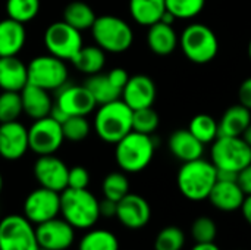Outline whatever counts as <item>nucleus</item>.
<instances>
[{
  "mask_svg": "<svg viewBox=\"0 0 251 250\" xmlns=\"http://www.w3.org/2000/svg\"><path fill=\"white\" fill-rule=\"evenodd\" d=\"M251 124V111L241 103L234 105L225 111L218 124V137H243L244 131Z\"/></svg>",
  "mask_w": 251,
  "mask_h": 250,
  "instance_id": "nucleus-24",
  "label": "nucleus"
},
{
  "mask_svg": "<svg viewBox=\"0 0 251 250\" xmlns=\"http://www.w3.org/2000/svg\"><path fill=\"white\" fill-rule=\"evenodd\" d=\"M88 184H90V174L84 167L76 165L74 168H69L68 187H71V189H87Z\"/></svg>",
  "mask_w": 251,
  "mask_h": 250,
  "instance_id": "nucleus-40",
  "label": "nucleus"
},
{
  "mask_svg": "<svg viewBox=\"0 0 251 250\" xmlns=\"http://www.w3.org/2000/svg\"><path fill=\"white\" fill-rule=\"evenodd\" d=\"M28 84V66L18 56L0 57L1 91H21Z\"/></svg>",
  "mask_w": 251,
  "mask_h": 250,
  "instance_id": "nucleus-20",
  "label": "nucleus"
},
{
  "mask_svg": "<svg viewBox=\"0 0 251 250\" xmlns=\"http://www.w3.org/2000/svg\"><path fill=\"white\" fill-rule=\"evenodd\" d=\"M94 130L103 141L116 144L132 131V109L122 99L100 105L94 116Z\"/></svg>",
  "mask_w": 251,
  "mask_h": 250,
  "instance_id": "nucleus-4",
  "label": "nucleus"
},
{
  "mask_svg": "<svg viewBox=\"0 0 251 250\" xmlns=\"http://www.w3.org/2000/svg\"><path fill=\"white\" fill-rule=\"evenodd\" d=\"M54 105L68 116H87L97 106L93 94L85 87V84L78 85L68 83L57 90Z\"/></svg>",
  "mask_w": 251,
  "mask_h": 250,
  "instance_id": "nucleus-15",
  "label": "nucleus"
},
{
  "mask_svg": "<svg viewBox=\"0 0 251 250\" xmlns=\"http://www.w3.org/2000/svg\"><path fill=\"white\" fill-rule=\"evenodd\" d=\"M1 190H3V175L0 172V193H1Z\"/></svg>",
  "mask_w": 251,
  "mask_h": 250,
  "instance_id": "nucleus-48",
  "label": "nucleus"
},
{
  "mask_svg": "<svg viewBox=\"0 0 251 250\" xmlns=\"http://www.w3.org/2000/svg\"><path fill=\"white\" fill-rule=\"evenodd\" d=\"M103 197L119 202L129 193V180L124 172H110L103 178L101 183Z\"/></svg>",
  "mask_w": 251,
  "mask_h": 250,
  "instance_id": "nucleus-33",
  "label": "nucleus"
},
{
  "mask_svg": "<svg viewBox=\"0 0 251 250\" xmlns=\"http://www.w3.org/2000/svg\"><path fill=\"white\" fill-rule=\"evenodd\" d=\"M85 87L90 90L97 105H104L118 100L122 94V91L112 84L107 74L103 75L99 72L96 75H90V78L85 81Z\"/></svg>",
  "mask_w": 251,
  "mask_h": 250,
  "instance_id": "nucleus-30",
  "label": "nucleus"
},
{
  "mask_svg": "<svg viewBox=\"0 0 251 250\" xmlns=\"http://www.w3.org/2000/svg\"><path fill=\"white\" fill-rule=\"evenodd\" d=\"M71 62L79 72L96 75L101 72L106 65V52L101 50L99 46H82Z\"/></svg>",
  "mask_w": 251,
  "mask_h": 250,
  "instance_id": "nucleus-27",
  "label": "nucleus"
},
{
  "mask_svg": "<svg viewBox=\"0 0 251 250\" xmlns=\"http://www.w3.org/2000/svg\"><path fill=\"white\" fill-rule=\"evenodd\" d=\"M38 248L46 250H68L75 242V228L62 217L35 225Z\"/></svg>",
  "mask_w": 251,
  "mask_h": 250,
  "instance_id": "nucleus-13",
  "label": "nucleus"
},
{
  "mask_svg": "<svg viewBox=\"0 0 251 250\" xmlns=\"http://www.w3.org/2000/svg\"><path fill=\"white\" fill-rule=\"evenodd\" d=\"M65 140L78 143L87 139L90 134V122L85 116H68L62 122Z\"/></svg>",
  "mask_w": 251,
  "mask_h": 250,
  "instance_id": "nucleus-38",
  "label": "nucleus"
},
{
  "mask_svg": "<svg viewBox=\"0 0 251 250\" xmlns=\"http://www.w3.org/2000/svg\"><path fill=\"white\" fill-rule=\"evenodd\" d=\"M43 40L49 53L62 60H72L82 47L81 31L71 27L65 21L50 24L44 31Z\"/></svg>",
  "mask_w": 251,
  "mask_h": 250,
  "instance_id": "nucleus-10",
  "label": "nucleus"
},
{
  "mask_svg": "<svg viewBox=\"0 0 251 250\" xmlns=\"http://www.w3.org/2000/svg\"><path fill=\"white\" fill-rule=\"evenodd\" d=\"M116 218L124 227L129 230H140L149 224L151 218V208L143 196L128 193L118 202Z\"/></svg>",
  "mask_w": 251,
  "mask_h": 250,
  "instance_id": "nucleus-16",
  "label": "nucleus"
},
{
  "mask_svg": "<svg viewBox=\"0 0 251 250\" xmlns=\"http://www.w3.org/2000/svg\"><path fill=\"white\" fill-rule=\"evenodd\" d=\"M191 134L199 139L203 144L213 143L218 139V122L213 116L207 113L196 115L188 125Z\"/></svg>",
  "mask_w": 251,
  "mask_h": 250,
  "instance_id": "nucleus-31",
  "label": "nucleus"
},
{
  "mask_svg": "<svg viewBox=\"0 0 251 250\" xmlns=\"http://www.w3.org/2000/svg\"><path fill=\"white\" fill-rule=\"evenodd\" d=\"M25 25L10 18L0 21V57L16 56L25 46Z\"/></svg>",
  "mask_w": 251,
  "mask_h": 250,
  "instance_id": "nucleus-23",
  "label": "nucleus"
},
{
  "mask_svg": "<svg viewBox=\"0 0 251 250\" xmlns=\"http://www.w3.org/2000/svg\"><path fill=\"white\" fill-rule=\"evenodd\" d=\"M238 99L243 106L251 111V77L241 83L238 90Z\"/></svg>",
  "mask_w": 251,
  "mask_h": 250,
  "instance_id": "nucleus-43",
  "label": "nucleus"
},
{
  "mask_svg": "<svg viewBox=\"0 0 251 250\" xmlns=\"http://www.w3.org/2000/svg\"><path fill=\"white\" fill-rule=\"evenodd\" d=\"M107 77H109V80L112 81V84H113L115 87H118L121 91L124 90L125 84H126L128 80H129V75H128L126 69H124V68H113V69H110V71L107 72Z\"/></svg>",
  "mask_w": 251,
  "mask_h": 250,
  "instance_id": "nucleus-41",
  "label": "nucleus"
},
{
  "mask_svg": "<svg viewBox=\"0 0 251 250\" xmlns=\"http://www.w3.org/2000/svg\"><path fill=\"white\" fill-rule=\"evenodd\" d=\"M121 97L132 111L150 108L156 100V84L150 77L143 74L129 77Z\"/></svg>",
  "mask_w": 251,
  "mask_h": 250,
  "instance_id": "nucleus-18",
  "label": "nucleus"
},
{
  "mask_svg": "<svg viewBox=\"0 0 251 250\" xmlns=\"http://www.w3.org/2000/svg\"><path fill=\"white\" fill-rule=\"evenodd\" d=\"M29 150L28 128L19 121L0 124V156L6 161H18Z\"/></svg>",
  "mask_w": 251,
  "mask_h": 250,
  "instance_id": "nucleus-17",
  "label": "nucleus"
},
{
  "mask_svg": "<svg viewBox=\"0 0 251 250\" xmlns=\"http://www.w3.org/2000/svg\"><path fill=\"white\" fill-rule=\"evenodd\" d=\"M65 136L62 124L53 119L50 115L35 119L28 128L29 150L38 156L54 155L63 144Z\"/></svg>",
  "mask_w": 251,
  "mask_h": 250,
  "instance_id": "nucleus-11",
  "label": "nucleus"
},
{
  "mask_svg": "<svg viewBox=\"0 0 251 250\" xmlns=\"http://www.w3.org/2000/svg\"><path fill=\"white\" fill-rule=\"evenodd\" d=\"M218 180L216 167L203 158L184 162L176 175L181 194L191 202L206 200Z\"/></svg>",
  "mask_w": 251,
  "mask_h": 250,
  "instance_id": "nucleus-2",
  "label": "nucleus"
},
{
  "mask_svg": "<svg viewBox=\"0 0 251 250\" xmlns=\"http://www.w3.org/2000/svg\"><path fill=\"white\" fill-rule=\"evenodd\" d=\"M40 12V0H6L7 18L26 24L32 21Z\"/></svg>",
  "mask_w": 251,
  "mask_h": 250,
  "instance_id": "nucleus-32",
  "label": "nucleus"
},
{
  "mask_svg": "<svg viewBox=\"0 0 251 250\" xmlns=\"http://www.w3.org/2000/svg\"><path fill=\"white\" fill-rule=\"evenodd\" d=\"M116 209H118V202L110 200L103 197V200H99V211L100 217L104 218H116Z\"/></svg>",
  "mask_w": 251,
  "mask_h": 250,
  "instance_id": "nucleus-42",
  "label": "nucleus"
},
{
  "mask_svg": "<svg viewBox=\"0 0 251 250\" xmlns=\"http://www.w3.org/2000/svg\"><path fill=\"white\" fill-rule=\"evenodd\" d=\"M156 150V143L151 136L131 131L116 143L115 159L124 172L137 174L146 169Z\"/></svg>",
  "mask_w": 251,
  "mask_h": 250,
  "instance_id": "nucleus-3",
  "label": "nucleus"
},
{
  "mask_svg": "<svg viewBox=\"0 0 251 250\" xmlns=\"http://www.w3.org/2000/svg\"><path fill=\"white\" fill-rule=\"evenodd\" d=\"M191 250H221L215 243H196Z\"/></svg>",
  "mask_w": 251,
  "mask_h": 250,
  "instance_id": "nucleus-46",
  "label": "nucleus"
},
{
  "mask_svg": "<svg viewBox=\"0 0 251 250\" xmlns=\"http://www.w3.org/2000/svg\"><path fill=\"white\" fill-rule=\"evenodd\" d=\"M60 217L75 230H90L100 220L99 199L87 189L66 187L60 193Z\"/></svg>",
  "mask_w": 251,
  "mask_h": 250,
  "instance_id": "nucleus-1",
  "label": "nucleus"
},
{
  "mask_svg": "<svg viewBox=\"0 0 251 250\" xmlns=\"http://www.w3.org/2000/svg\"><path fill=\"white\" fill-rule=\"evenodd\" d=\"M91 34L99 46L106 53H124L134 41V31L126 21L113 15L97 16Z\"/></svg>",
  "mask_w": 251,
  "mask_h": 250,
  "instance_id": "nucleus-5",
  "label": "nucleus"
},
{
  "mask_svg": "<svg viewBox=\"0 0 251 250\" xmlns=\"http://www.w3.org/2000/svg\"><path fill=\"white\" fill-rule=\"evenodd\" d=\"M191 236L196 243H215L218 225L210 217H199L191 225Z\"/></svg>",
  "mask_w": 251,
  "mask_h": 250,
  "instance_id": "nucleus-39",
  "label": "nucleus"
},
{
  "mask_svg": "<svg viewBox=\"0 0 251 250\" xmlns=\"http://www.w3.org/2000/svg\"><path fill=\"white\" fill-rule=\"evenodd\" d=\"M22 109L26 116L31 119H40L49 116L53 108V100L47 90L35 87L32 84H26L21 90Z\"/></svg>",
  "mask_w": 251,
  "mask_h": 250,
  "instance_id": "nucleus-22",
  "label": "nucleus"
},
{
  "mask_svg": "<svg viewBox=\"0 0 251 250\" xmlns=\"http://www.w3.org/2000/svg\"><path fill=\"white\" fill-rule=\"evenodd\" d=\"M179 44L187 59L199 65L209 63L219 52L216 34L204 24L188 25L179 37Z\"/></svg>",
  "mask_w": 251,
  "mask_h": 250,
  "instance_id": "nucleus-6",
  "label": "nucleus"
},
{
  "mask_svg": "<svg viewBox=\"0 0 251 250\" xmlns=\"http://www.w3.org/2000/svg\"><path fill=\"white\" fill-rule=\"evenodd\" d=\"M238 184L241 187V190L246 193V196L251 194V164H249L246 168H243L238 172Z\"/></svg>",
  "mask_w": 251,
  "mask_h": 250,
  "instance_id": "nucleus-44",
  "label": "nucleus"
},
{
  "mask_svg": "<svg viewBox=\"0 0 251 250\" xmlns=\"http://www.w3.org/2000/svg\"><path fill=\"white\" fill-rule=\"evenodd\" d=\"M128 6L132 19L144 27L159 22L166 12L165 0H129Z\"/></svg>",
  "mask_w": 251,
  "mask_h": 250,
  "instance_id": "nucleus-26",
  "label": "nucleus"
},
{
  "mask_svg": "<svg viewBox=\"0 0 251 250\" xmlns=\"http://www.w3.org/2000/svg\"><path fill=\"white\" fill-rule=\"evenodd\" d=\"M243 139L249 143L251 146V124L247 127V130L244 131V134H243Z\"/></svg>",
  "mask_w": 251,
  "mask_h": 250,
  "instance_id": "nucleus-47",
  "label": "nucleus"
},
{
  "mask_svg": "<svg viewBox=\"0 0 251 250\" xmlns=\"http://www.w3.org/2000/svg\"><path fill=\"white\" fill-rule=\"evenodd\" d=\"M96 18L97 15L93 10V7L85 1H79V0L69 3L63 10V21L71 27L76 28L78 31L91 29Z\"/></svg>",
  "mask_w": 251,
  "mask_h": 250,
  "instance_id": "nucleus-28",
  "label": "nucleus"
},
{
  "mask_svg": "<svg viewBox=\"0 0 251 250\" xmlns=\"http://www.w3.org/2000/svg\"><path fill=\"white\" fill-rule=\"evenodd\" d=\"M0 250H38L35 225L19 214L1 218Z\"/></svg>",
  "mask_w": 251,
  "mask_h": 250,
  "instance_id": "nucleus-9",
  "label": "nucleus"
},
{
  "mask_svg": "<svg viewBox=\"0 0 251 250\" xmlns=\"http://www.w3.org/2000/svg\"><path fill=\"white\" fill-rule=\"evenodd\" d=\"M210 155L216 169L240 172L251 164V146L243 137L219 136L212 144Z\"/></svg>",
  "mask_w": 251,
  "mask_h": 250,
  "instance_id": "nucleus-8",
  "label": "nucleus"
},
{
  "mask_svg": "<svg viewBox=\"0 0 251 250\" xmlns=\"http://www.w3.org/2000/svg\"><path fill=\"white\" fill-rule=\"evenodd\" d=\"M40 187L62 193L68 187V165L54 155L38 156L32 168Z\"/></svg>",
  "mask_w": 251,
  "mask_h": 250,
  "instance_id": "nucleus-14",
  "label": "nucleus"
},
{
  "mask_svg": "<svg viewBox=\"0 0 251 250\" xmlns=\"http://www.w3.org/2000/svg\"><path fill=\"white\" fill-rule=\"evenodd\" d=\"M241 212H243V217L244 220L247 221V224L251 227V194L246 196L243 205H241Z\"/></svg>",
  "mask_w": 251,
  "mask_h": 250,
  "instance_id": "nucleus-45",
  "label": "nucleus"
},
{
  "mask_svg": "<svg viewBox=\"0 0 251 250\" xmlns=\"http://www.w3.org/2000/svg\"><path fill=\"white\" fill-rule=\"evenodd\" d=\"M159 122V115L151 106L132 111V131L151 136L157 130Z\"/></svg>",
  "mask_w": 251,
  "mask_h": 250,
  "instance_id": "nucleus-36",
  "label": "nucleus"
},
{
  "mask_svg": "<svg viewBox=\"0 0 251 250\" xmlns=\"http://www.w3.org/2000/svg\"><path fill=\"white\" fill-rule=\"evenodd\" d=\"M249 56H250V60H251V40H250V43H249Z\"/></svg>",
  "mask_w": 251,
  "mask_h": 250,
  "instance_id": "nucleus-49",
  "label": "nucleus"
},
{
  "mask_svg": "<svg viewBox=\"0 0 251 250\" xmlns=\"http://www.w3.org/2000/svg\"><path fill=\"white\" fill-rule=\"evenodd\" d=\"M178 43H179L178 35L171 24H165L159 21L149 27L147 44L153 53L159 56H168L176 49Z\"/></svg>",
  "mask_w": 251,
  "mask_h": 250,
  "instance_id": "nucleus-25",
  "label": "nucleus"
},
{
  "mask_svg": "<svg viewBox=\"0 0 251 250\" xmlns=\"http://www.w3.org/2000/svg\"><path fill=\"white\" fill-rule=\"evenodd\" d=\"M185 234L176 225H168L159 231L154 239V250H182Z\"/></svg>",
  "mask_w": 251,
  "mask_h": 250,
  "instance_id": "nucleus-35",
  "label": "nucleus"
},
{
  "mask_svg": "<svg viewBox=\"0 0 251 250\" xmlns=\"http://www.w3.org/2000/svg\"><path fill=\"white\" fill-rule=\"evenodd\" d=\"M78 250H119V240L112 231L93 227L79 239Z\"/></svg>",
  "mask_w": 251,
  "mask_h": 250,
  "instance_id": "nucleus-29",
  "label": "nucleus"
},
{
  "mask_svg": "<svg viewBox=\"0 0 251 250\" xmlns=\"http://www.w3.org/2000/svg\"><path fill=\"white\" fill-rule=\"evenodd\" d=\"M22 209V215L31 224H43L60 215V193L38 187L25 197Z\"/></svg>",
  "mask_w": 251,
  "mask_h": 250,
  "instance_id": "nucleus-12",
  "label": "nucleus"
},
{
  "mask_svg": "<svg viewBox=\"0 0 251 250\" xmlns=\"http://www.w3.org/2000/svg\"><path fill=\"white\" fill-rule=\"evenodd\" d=\"M165 3L175 19H191L203 10L206 0H165Z\"/></svg>",
  "mask_w": 251,
  "mask_h": 250,
  "instance_id": "nucleus-37",
  "label": "nucleus"
},
{
  "mask_svg": "<svg viewBox=\"0 0 251 250\" xmlns=\"http://www.w3.org/2000/svg\"><path fill=\"white\" fill-rule=\"evenodd\" d=\"M28 66V84L57 91L68 83V66L65 60L53 55H41L31 59Z\"/></svg>",
  "mask_w": 251,
  "mask_h": 250,
  "instance_id": "nucleus-7",
  "label": "nucleus"
},
{
  "mask_svg": "<svg viewBox=\"0 0 251 250\" xmlns=\"http://www.w3.org/2000/svg\"><path fill=\"white\" fill-rule=\"evenodd\" d=\"M22 113L21 91H3L0 94V124L18 121Z\"/></svg>",
  "mask_w": 251,
  "mask_h": 250,
  "instance_id": "nucleus-34",
  "label": "nucleus"
},
{
  "mask_svg": "<svg viewBox=\"0 0 251 250\" xmlns=\"http://www.w3.org/2000/svg\"><path fill=\"white\" fill-rule=\"evenodd\" d=\"M207 199L216 209L222 212H235L241 209L246 193L241 190L238 181L216 180Z\"/></svg>",
  "mask_w": 251,
  "mask_h": 250,
  "instance_id": "nucleus-19",
  "label": "nucleus"
},
{
  "mask_svg": "<svg viewBox=\"0 0 251 250\" xmlns=\"http://www.w3.org/2000/svg\"><path fill=\"white\" fill-rule=\"evenodd\" d=\"M168 146L171 153L182 164L200 159L204 152V144L199 139H196L188 128L174 131L169 137Z\"/></svg>",
  "mask_w": 251,
  "mask_h": 250,
  "instance_id": "nucleus-21",
  "label": "nucleus"
},
{
  "mask_svg": "<svg viewBox=\"0 0 251 250\" xmlns=\"http://www.w3.org/2000/svg\"><path fill=\"white\" fill-rule=\"evenodd\" d=\"M38 250H46V249H41V248H38Z\"/></svg>",
  "mask_w": 251,
  "mask_h": 250,
  "instance_id": "nucleus-50",
  "label": "nucleus"
}]
</instances>
